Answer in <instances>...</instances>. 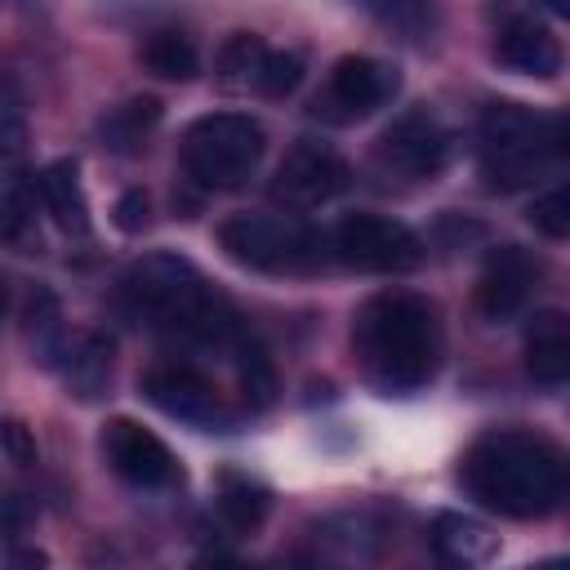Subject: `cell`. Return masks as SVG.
Here are the masks:
<instances>
[{"instance_id": "6da1fadb", "label": "cell", "mask_w": 570, "mask_h": 570, "mask_svg": "<svg viewBox=\"0 0 570 570\" xmlns=\"http://www.w3.org/2000/svg\"><path fill=\"white\" fill-rule=\"evenodd\" d=\"M463 485L503 517H548L566 499V459L534 432H490L463 454Z\"/></svg>"}, {"instance_id": "7a4b0ae2", "label": "cell", "mask_w": 570, "mask_h": 570, "mask_svg": "<svg viewBox=\"0 0 570 570\" xmlns=\"http://www.w3.org/2000/svg\"><path fill=\"white\" fill-rule=\"evenodd\" d=\"M120 298L138 321H147L156 330H174L196 343H209L218 352H227L232 338L240 334L232 303L178 254L138 258L120 281Z\"/></svg>"}, {"instance_id": "3957f363", "label": "cell", "mask_w": 570, "mask_h": 570, "mask_svg": "<svg viewBox=\"0 0 570 570\" xmlns=\"http://www.w3.org/2000/svg\"><path fill=\"white\" fill-rule=\"evenodd\" d=\"M352 347L383 392H414L436 374L441 361V325L428 298L387 289L374 294L352 325Z\"/></svg>"}, {"instance_id": "277c9868", "label": "cell", "mask_w": 570, "mask_h": 570, "mask_svg": "<svg viewBox=\"0 0 570 570\" xmlns=\"http://www.w3.org/2000/svg\"><path fill=\"white\" fill-rule=\"evenodd\" d=\"M566 151L557 116H539L521 102H490L481 116V178L490 191H517L552 169Z\"/></svg>"}, {"instance_id": "5b68a950", "label": "cell", "mask_w": 570, "mask_h": 570, "mask_svg": "<svg viewBox=\"0 0 570 570\" xmlns=\"http://www.w3.org/2000/svg\"><path fill=\"white\" fill-rule=\"evenodd\" d=\"M263 125L240 111H214L187 125L183 134V169L200 187H240L263 160Z\"/></svg>"}, {"instance_id": "8992f818", "label": "cell", "mask_w": 570, "mask_h": 570, "mask_svg": "<svg viewBox=\"0 0 570 570\" xmlns=\"http://www.w3.org/2000/svg\"><path fill=\"white\" fill-rule=\"evenodd\" d=\"M218 245L245 263V267H263V272H285V267H312L316 263V245L321 236L303 232L298 223L272 218V214H232L218 227Z\"/></svg>"}, {"instance_id": "52a82bcc", "label": "cell", "mask_w": 570, "mask_h": 570, "mask_svg": "<svg viewBox=\"0 0 570 570\" xmlns=\"http://www.w3.org/2000/svg\"><path fill=\"white\" fill-rule=\"evenodd\" d=\"M334 258L361 272H410L423 258L419 236L387 214H347L334 227Z\"/></svg>"}, {"instance_id": "ba28073f", "label": "cell", "mask_w": 570, "mask_h": 570, "mask_svg": "<svg viewBox=\"0 0 570 570\" xmlns=\"http://www.w3.org/2000/svg\"><path fill=\"white\" fill-rule=\"evenodd\" d=\"M142 392L151 405H160L169 419H183L200 432H227L236 428L232 405L223 401V392L191 365H156L142 374Z\"/></svg>"}, {"instance_id": "9c48e42d", "label": "cell", "mask_w": 570, "mask_h": 570, "mask_svg": "<svg viewBox=\"0 0 570 570\" xmlns=\"http://www.w3.org/2000/svg\"><path fill=\"white\" fill-rule=\"evenodd\" d=\"M343 187H347V165H343V156H338L330 142H321V138H298V142L281 156L276 183H272V191H276L285 205H294V209L325 205V200H334Z\"/></svg>"}, {"instance_id": "30bf717a", "label": "cell", "mask_w": 570, "mask_h": 570, "mask_svg": "<svg viewBox=\"0 0 570 570\" xmlns=\"http://www.w3.org/2000/svg\"><path fill=\"white\" fill-rule=\"evenodd\" d=\"M396 85H401L396 67L365 58V53H347L330 67L325 98H316V111L325 107V116H334V120H361V116L379 111L396 94Z\"/></svg>"}, {"instance_id": "8fae6325", "label": "cell", "mask_w": 570, "mask_h": 570, "mask_svg": "<svg viewBox=\"0 0 570 570\" xmlns=\"http://www.w3.org/2000/svg\"><path fill=\"white\" fill-rule=\"evenodd\" d=\"M374 156L387 174L432 178V174H441V165L450 156V134L441 129V120L432 111H405L383 129Z\"/></svg>"}, {"instance_id": "7c38bea8", "label": "cell", "mask_w": 570, "mask_h": 570, "mask_svg": "<svg viewBox=\"0 0 570 570\" xmlns=\"http://www.w3.org/2000/svg\"><path fill=\"white\" fill-rule=\"evenodd\" d=\"M102 454L120 481L142 485V490H160V485H174L183 476L169 445L134 419H111L102 428Z\"/></svg>"}, {"instance_id": "4fadbf2b", "label": "cell", "mask_w": 570, "mask_h": 570, "mask_svg": "<svg viewBox=\"0 0 570 570\" xmlns=\"http://www.w3.org/2000/svg\"><path fill=\"white\" fill-rule=\"evenodd\" d=\"M539 281V263L521 245H494L476 276V312L485 321H508L525 307L530 289Z\"/></svg>"}, {"instance_id": "5bb4252c", "label": "cell", "mask_w": 570, "mask_h": 570, "mask_svg": "<svg viewBox=\"0 0 570 570\" xmlns=\"http://www.w3.org/2000/svg\"><path fill=\"white\" fill-rule=\"evenodd\" d=\"M494 58H499L508 71L534 76V80H552V76L561 71V45H557V36H552L543 22H534V18H512V22L499 31V40H494Z\"/></svg>"}, {"instance_id": "9a60e30c", "label": "cell", "mask_w": 570, "mask_h": 570, "mask_svg": "<svg viewBox=\"0 0 570 570\" xmlns=\"http://www.w3.org/2000/svg\"><path fill=\"white\" fill-rule=\"evenodd\" d=\"M525 370L543 387H561L570 379V325L561 312H534L525 330Z\"/></svg>"}, {"instance_id": "2e32d148", "label": "cell", "mask_w": 570, "mask_h": 570, "mask_svg": "<svg viewBox=\"0 0 570 570\" xmlns=\"http://www.w3.org/2000/svg\"><path fill=\"white\" fill-rule=\"evenodd\" d=\"M432 548L450 566H481L499 552V534H490V525H481L476 517L441 512L432 521Z\"/></svg>"}, {"instance_id": "e0dca14e", "label": "cell", "mask_w": 570, "mask_h": 570, "mask_svg": "<svg viewBox=\"0 0 570 570\" xmlns=\"http://www.w3.org/2000/svg\"><path fill=\"white\" fill-rule=\"evenodd\" d=\"M36 187H40L45 209L53 214V223H58L67 236H85V232H89V205H85V191H80L76 160H53V165H45L40 178H36Z\"/></svg>"}, {"instance_id": "ac0fdd59", "label": "cell", "mask_w": 570, "mask_h": 570, "mask_svg": "<svg viewBox=\"0 0 570 570\" xmlns=\"http://www.w3.org/2000/svg\"><path fill=\"white\" fill-rule=\"evenodd\" d=\"M156 125H160V98L142 94V98H125L120 107H111L98 120V134H102V147H111L120 156H138L147 147V138L156 134Z\"/></svg>"}, {"instance_id": "d6986e66", "label": "cell", "mask_w": 570, "mask_h": 570, "mask_svg": "<svg viewBox=\"0 0 570 570\" xmlns=\"http://www.w3.org/2000/svg\"><path fill=\"white\" fill-rule=\"evenodd\" d=\"M267 508H272V494L254 476H245V472H223L218 476V512L236 534L258 530L267 521Z\"/></svg>"}, {"instance_id": "ffe728a7", "label": "cell", "mask_w": 570, "mask_h": 570, "mask_svg": "<svg viewBox=\"0 0 570 570\" xmlns=\"http://www.w3.org/2000/svg\"><path fill=\"white\" fill-rule=\"evenodd\" d=\"M227 352H232V361H236V383H240V392H245V405H249V410H267V405L276 401V370H272V356L263 352V343L240 330Z\"/></svg>"}, {"instance_id": "44dd1931", "label": "cell", "mask_w": 570, "mask_h": 570, "mask_svg": "<svg viewBox=\"0 0 570 570\" xmlns=\"http://www.w3.org/2000/svg\"><path fill=\"white\" fill-rule=\"evenodd\" d=\"M138 62L160 80H196L200 71V53L183 31H151L138 45Z\"/></svg>"}, {"instance_id": "7402d4cb", "label": "cell", "mask_w": 570, "mask_h": 570, "mask_svg": "<svg viewBox=\"0 0 570 570\" xmlns=\"http://www.w3.org/2000/svg\"><path fill=\"white\" fill-rule=\"evenodd\" d=\"M107 383H111V338L85 334L67 356V387L80 401H94L107 392Z\"/></svg>"}, {"instance_id": "603a6c76", "label": "cell", "mask_w": 570, "mask_h": 570, "mask_svg": "<svg viewBox=\"0 0 570 570\" xmlns=\"http://www.w3.org/2000/svg\"><path fill=\"white\" fill-rule=\"evenodd\" d=\"M40 245V227H36V205L22 187L0 196V249H18L31 254Z\"/></svg>"}, {"instance_id": "cb8c5ba5", "label": "cell", "mask_w": 570, "mask_h": 570, "mask_svg": "<svg viewBox=\"0 0 570 570\" xmlns=\"http://www.w3.org/2000/svg\"><path fill=\"white\" fill-rule=\"evenodd\" d=\"M267 45L254 36V31H236L227 36V45L218 49V80L227 89H249L254 76H258V62H263Z\"/></svg>"}, {"instance_id": "d4e9b609", "label": "cell", "mask_w": 570, "mask_h": 570, "mask_svg": "<svg viewBox=\"0 0 570 570\" xmlns=\"http://www.w3.org/2000/svg\"><path fill=\"white\" fill-rule=\"evenodd\" d=\"M303 80V58L289 53V49H267L263 62H258V76H254V89L263 98H285L294 85Z\"/></svg>"}, {"instance_id": "484cf974", "label": "cell", "mask_w": 570, "mask_h": 570, "mask_svg": "<svg viewBox=\"0 0 570 570\" xmlns=\"http://www.w3.org/2000/svg\"><path fill=\"white\" fill-rule=\"evenodd\" d=\"M27 334L36 338V347L45 352V361H53L58 356V298L45 289V285H36L31 294H27Z\"/></svg>"}, {"instance_id": "4316f807", "label": "cell", "mask_w": 570, "mask_h": 570, "mask_svg": "<svg viewBox=\"0 0 570 570\" xmlns=\"http://www.w3.org/2000/svg\"><path fill=\"white\" fill-rule=\"evenodd\" d=\"M530 223L534 232H543L548 240H566L570 236V187H552L530 205Z\"/></svg>"}, {"instance_id": "83f0119b", "label": "cell", "mask_w": 570, "mask_h": 570, "mask_svg": "<svg viewBox=\"0 0 570 570\" xmlns=\"http://www.w3.org/2000/svg\"><path fill=\"white\" fill-rule=\"evenodd\" d=\"M151 223V200L142 187H129L120 200H116V227L120 232H142Z\"/></svg>"}, {"instance_id": "f1b7e54d", "label": "cell", "mask_w": 570, "mask_h": 570, "mask_svg": "<svg viewBox=\"0 0 570 570\" xmlns=\"http://www.w3.org/2000/svg\"><path fill=\"white\" fill-rule=\"evenodd\" d=\"M0 445H4V454H9L13 463H36V436H31L27 423L4 419V423H0Z\"/></svg>"}, {"instance_id": "f546056e", "label": "cell", "mask_w": 570, "mask_h": 570, "mask_svg": "<svg viewBox=\"0 0 570 570\" xmlns=\"http://www.w3.org/2000/svg\"><path fill=\"white\" fill-rule=\"evenodd\" d=\"M27 521H31V508H27L18 494H13V499H4V508H0V530H4V534H18Z\"/></svg>"}, {"instance_id": "4dcf8cb0", "label": "cell", "mask_w": 570, "mask_h": 570, "mask_svg": "<svg viewBox=\"0 0 570 570\" xmlns=\"http://www.w3.org/2000/svg\"><path fill=\"white\" fill-rule=\"evenodd\" d=\"M22 125L18 120H0V156H22Z\"/></svg>"}, {"instance_id": "1f68e13d", "label": "cell", "mask_w": 570, "mask_h": 570, "mask_svg": "<svg viewBox=\"0 0 570 570\" xmlns=\"http://www.w3.org/2000/svg\"><path fill=\"white\" fill-rule=\"evenodd\" d=\"M9 561H18V566H40L45 552H9Z\"/></svg>"}, {"instance_id": "d6a6232c", "label": "cell", "mask_w": 570, "mask_h": 570, "mask_svg": "<svg viewBox=\"0 0 570 570\" xmlns=\"http://www.w3.org/2000/svg\"><path fill=\"white\" fill-rule=\"evenodd\" d=\"M539 4H543L548 13H557V18H566V13H570V4H566V0H539Z\"/></svg>"}, {"instance_id": "836d02e7", "label": "cell", "mask_w": 570, "mask_h": 570, "mask_svg": "<svg viewBox=\"0 0 570 570\" xmlns=\"http://www.w3.org/2000/svg\"><path fill=\"white\" fill-rule=\"evenodd\" d=\"M4 312H9V281L0 276V321H4Z\"/></svg>"}, {"instance_id": "e575fe53", "label": "cell", "mask_w": 570, "mask_h": 570, "mask_svg": "<svg viewBox=\"0 0 570 570\" xmlns=\"http://www.w3.org/2000/svg\"><path fill=\"white\" fill-rule=\"evenodd\" d=\"M361 4H370V9H396V4H405V0H361Z\"/></svg>"}]
</instances>
